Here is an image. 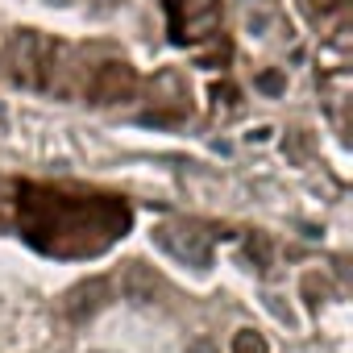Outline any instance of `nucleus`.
I'll list each match as a JSON object with an SVG mask.
<instances>
[{
	"label": "nucleus",
	"instance_id": "obj_1",
	"mask_svg": "<svg viewBox=\"0 0 353 353\" xmlns=\"http://www.w3.org/2000/svg\"><path fill=\"white\" fill-rule=\"evenodd\" d=\"M133 88V71L125 67V63H108L104 71H100V79H96V88H92V96L100 100V104H108V100H117V96H125Z\"/></svg>",
	"mask_w": 353,
	"mask_h": 353
},
{
	"label": "nucleus",
	"instance_id": "obj_2",
	"mask_svg": "<svg viewBox=\"0 0 353 353\" xmlns=\"http://www.w3.org/2000/svg\"><path fill=\"white\" fill-rule=\"evenodd\" d=\"M170 13H188V30L212 26V17H216V0H170Z\"/></svg>",
	"mask_w": 353,
	"mask_h": 353
},
{
	"label": "nucleus",
	"instance_id": "obj_3",
	"mask_svg": "<svg viewBox=\"0 0 353 353\" xmlns=\"http://www.w3.org/2000/svg\"><path fill=\"white\" fill-rule=\"evenodd\" d=\"M262 88H266V92H279V88H283V79H279V75H262Z\"/></svg>",
	"mask_w": 353,
	"mask_h": 353
}]
</instances>
